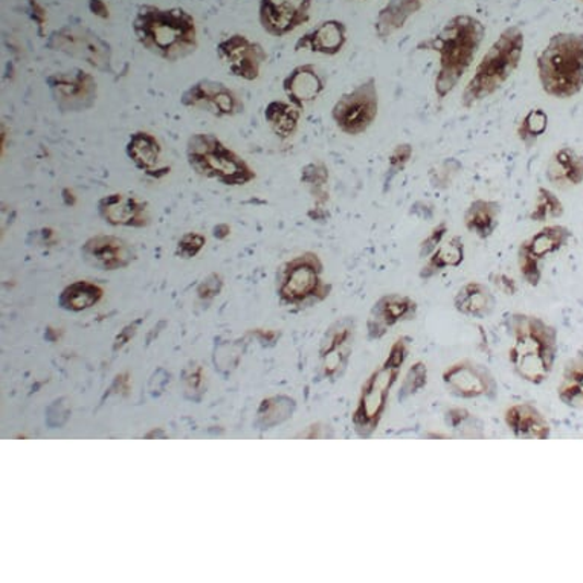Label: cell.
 <instances>
[{
  "label": "cell",
  "instance_id": "5b68a950",
  "mask_svg": "<svg viewBox=\"0 0 583 583\" xmlns=\"http://www.w3.org/2000/svg\"><path fill=\"white\" fill-rule=\"evenodd\" d=\"M186 155L195 175L217 180L222 186L243 187L257 178L254 168L213 133L191 135Z\"/></svg>",
  "mask_w": 583,
  "mask_h": 583
},
{
  "label": "cell",
  "instance_id": "f1b7e54d",
  "mask_svg": "<svg viewBox=\"0 0 583 583\" xmlns=\"http://www.w3.org/2000/svg\"><path fill=\"white\" fill-rule=\"evenodd\" d=\"M509 427L520 437H540L546 435V421L540 419L532 406L521 405L510 409L508 414Z\"/></svg>",
  "mask_w": 583,
  "mask_h": 583
},
{
  "label": "cell",
  "instance_id": "ac0fdd59",
  "mask_svg": "<svg viewBox=\"0 0 583 583\" xmlns=\"http://www.w3.org/2000/svg\"><path fill=\"white\" fill-rule=\"evenodd\" d=\"M324 90L325 76L314 64H301L291 69L289 75L283 80L286 97L301 110L320 97Z\"/></svg>",
  "mask_w": 583,
  "mask_h": 583
},
{
  "label": "cell",
  "instance_id": "7402d4cb",
  "mask_svg": "<svg viewBox=\"0 0 583 583\" xmlns=\"http://www.w3.org/2000/svg\"><path fill=\"white\" fill-rule=\"evenodd\" d=\"M424 3L425 0H389L376 17V34L381 38L393 36L414 14L419 13Z\"/></svg>",
  "mask_w": 583,
  "mask_h": 583
},
{
  "label": "cell",
  "instance_id": "4dcf8cb0",
  "mask_svg": "<svg viewBox=\"0 0 583 583\" xmlns=\"http://www.w3.org/2000/svg\"><path fill=\"white\" fill-rule=\"evenodd\" d=\"M566 213V205L554 190L546 187H539L536 193L535 205L531 213L533 222L538 224H547V222L561 218Z\"/></svg>",
  "mask_w": 583,
  "mask_h": 583
},
{
  "label": "cell",
  "instance_id": "8d00e7d4",
  "mask_svg": "<svg viewBox=\"0 0 583 583\" xmlns=\"http://www.w3.org/2000/svg\"><path fill=\"white\" fill-rule=\"evenodd\" d=\"M460 170H462V164H460L459 160H444V163L437 168L436 178H432V187L448 188L451 186V182L454 180L455 176L459 175Z\"/></svg>",
  "mask_w": 583,
  "mask_h": 583
},
{
  "label": "cell",
  "instance_id": "2e32d148",
  "mask_svg": "<svg viewBox=\"0 0 583 583\" xmlns=\"http://www.w3.org/2000/svg\"><path fill=\"white\" fill-rule=\"evenodd\" d=\"M83 255L98 270L115 271L132 263L133 249L120 237L95 236L84 243Z\"/></svg>",
  "mask_w": 583,
  "mask_h": 583
},
{
  "label": "cell",
  "instance_id": "836d02e7",
  "mask_svg": "<svg viewBox=\"0 0 583 583\" xmlns=\"http://www.w3.org/2000/svg\"><path fill=\"white\" fill-rule=\"evenodd\" d=\"M561 391L562 397L570 402V405L583 406V355L567 370Z\"/></svg>",
  "mask_w": 583,
  "mask_h": 583
},
{
  "label": "cell",
  "instance_id": "d6986e66",
  "mask_svg": "<svg viewBox=\"0 0 583 583\" xmlns=\"http://www.w3.org/2000/svg\"><path fill=\"white\" fill-rule=\"evenodd\" d=\"M546 176L551 186L561 190L582 186L583 156L571 147L556 150L548 160Z\"/></svg>",
  "mask_w": 583,
  "mask_h": 583
},
{
  "label": "cell",
  "instance_id": "30bf717a",
  "mask_svg": "<svg viewBox=\"0 0 583 583\" xmlns=\"http://www.w3.org/2000/svg\"><path fill=\"white\" fill-rule=\"evenodd\" d=\"M322 264L317 255L305 254L283 267L279 294L289 302L325 297L328 287L321 282Z\"/></svg>",
  "mask_w": 583,
  "mask_h": 583
},
{
  "label": "cell",
  "instance_id": "7c38bea8",
  "mask_svg": "<svg viewBox=\"0 0 583 583\" xmlns=\"http://www.w3.org/2000/svg\"><path fill=\"white\" fill-rule=\"evenodd\" d=\"M571 236L570 229L563 225H547L531 239L523 241L517 251V263L521 274L531 285H538L540 279V262L547 255L555 254L567 247Z\"/></svg>",
  "mask_w": 583,
  "mask_h": 583
},
{
  "label": "cell",
  "instance_id": "484cf974",
  "mask_svg": "<svg viewBox=\"0 0 583 583\" xmlns=\"http://www.w3.org/2000/svg\"><path fill=\"white\" fill-rule=\"evenodd\" d=\"M264 118L272 132L279 140H289L297 133L299 120H301V109L287 102H271L264 109Z\"/></svg>",
  "mask_w": 583,
  "mask_h": 583
},
{
  "label": "cell",
  "instance_id": "4316f807",
  "mask_svg": "<svg viewBox=\"0 0 583 583\" xmlns=\"http://www.w3.org/2000/svg\"><path fill=\"white\" fill-rule=\"evenodd\" d=\"M464 247L460 237H452L451 240L444 241L439 248L428 257V262L421 271V277L431 278L440 271L447 267H456L463 263Z\"/></svg>",
  "mask_w": 583,
  "mask_h": 583
},
{
  "label": "cell",
  "instance_id": "5bb4252c",
  "mask_svg": "<svg viewBox=\"0 0 583 583\" xmlns=\"http://www.w3.org/2000/svg\"><path fill=\"white\" fill-rule=\"evenodd\" d=\"M313 0H260L259 22L272 37H286L306 25Z\"/></svg>",
  "mask_w": 583,
  "mask_h": 583
},
{
  "label": "cell",
  "instance_id": "44dd1931",
  "mask_svg": "<svg viewBox=\"0 0 583 583\" xmlns=\"http://www.w3.org/2000/svg\"><path fill=\"white\" fill-rule=\"evenodd\" d=\"M393 362L394 356L390 364H386V367H383L382 370H379L373 376V379L368 383L367 390L364 391L358 416L362 417L364 425L371 424L381 414L386 391H389L390 383L394 381V376H396L397 366Z\"/></svg>",
  "mask_w": 583,
  "mask_h": 583
},
{
  "label": "cell",
  "instance_id": "7bdbcfd3",
  "mask_svg": "<svg viewBox=\"0 0 583 583\" xmlns=\"http://www.w3.org/2000/svg\"><path fill=\"white\" fill-rule=\"evenodd\" d=\"M229 233H231V228L226 224L217 225L216 228H214V237L218 240L226 239V237L229 236Z\"/></svg>",
  "mask_w": 583,
  "mask_h": 583
},
{
  "label": "cell",
  "instance_id": "e0dca14e",
  "mask_svg": "<svg viewBox=\"0 0 583 583\" xmlns=\"http://www.w3.org/2000/svg\"><path fill=\"white\" fill-rule=\"evenodd\" d=\"M348 28L343 21L330 19L299 37L295 51H309L320 56L335 57L347 45Z\"/></svg>",
  "mask_w": 583,
  "mask_h": 583
},
{
  "label": "cell",
  "instance_id": "ab89813d",
  "mask_svg": "<svg viewBox=\"0 0 583 583\" xmlns=\"http://www.w3.org/2000/svg\"><path fill=\"white\" fill-rule=\"evenodd\" d=\"M28 8L31 19L37 23L38 34L44 36L46 22H48V14H46L44 5L38 0H28Z\"/></svg>",
  "mask_w": 583,
  "mask_h": 583
},
{
  "label": "cell",
  "instance_id": "f35d334b",
  "mask_svg": "<svg viewBox=\"0 0 583 583\" xmlns=\"http://www.w3.org/2000/svg\"><path fill=\"white\" fill-rule=\"evenodd\" d=\"M222 289L221 275L213 274L209 278L203 279L202 285L199 286V297L210 299L216 297Z\"/></svg>",
  "mask_w": 583,
  "mask_h": 583
},
{
  "label": "cell",
  "instance_id": "8fae6325",
  "mask_svg": "<svg viewBox=\"0 0 583 583\" xmlns=\"http://www.w3.org/2000/svg\"><path fill=\"white\" fill-rule=\"evenodd\" d=\"M180 105L188 109L203 110L217 118H231L243 112L245 105L239 95L225 83L216 80H199L183 91Z\"/></svg>",
  "mask_w": 583,
  "mask_h": 583
},
{
  "label": "cell",
  "instance_id": "f546056e",
  "mask_svg": "<svg viewBox=\"0 0 583 583\" xmlns=\"http://www.w3.org/2000/svg\"><path fill=\"white\" fill-rule=\"evenodd\" d=\"M550 124V117L540 107L528 110L523 120L517 124L516 136L525 145V148L535 147L540 138L546 135Z\"/></svg>",
  "mask_w": 583,
  "mask_h": 583
},
{
  "label": "cell",
  "instance_id": "3957f363",
  "mask_svg": "<svg viewBox=\"0 0 583 583\" xmlns=\"http://www.w3.org/2000/svg\"><path fill=\"white\" fill-rule=\"evenodd\" d=\"M525 48L524 31L520 26H509L490 45L478 61L474 74L464 87L462 106L466 109L492 97L512 79L523 60Z\"/></svg>",
  "mask_w": 583,
  "mask_h": 583
},
{
  "label": "cell",
  "instance_id": "4fadbf2b",
  "mask_svg": "<svg viewBox=\"0 0 583 583\" xmlns=\"http://www.w3.org/2000/svg\"><path fill=\"white\" fill-rule=\"evenodd\" d=\"M217 56L234 76L247 82H255L267 61L263 46L243 34H233L224 38L217 45Z\"/></svg>",
  "mask_w": 583,
  "mask_h": 583
},
{
  "label": "cell",
  "instance_id": "60d3db41",
  "mask_svg": "<svg viewBox=\"0 0 583 583\" xmlns=\"http://www.w3.org/2000/svg\"><path fill=\"white\" fill-rule=\"evenodd\" d=\"M493 285L498 287V289L505 291V294L512 295L513 291L516 290L515 283H513V279H510L505 277V275L497 274L493 275Z\"/></svg>",
  "mask_w": 583,
  "mask_h": 583
},
{
  "label": "cell",
  "instance_id": "ba28073f",
  "mask_svg": "<svg viewBox=\"0 0 583 583\" xmlns=\"http://www.w3.org/2000/svg\"><path fill=\"white\" fill-rule=\"evenodd\" d=\"M52 51L82 60L98 71H109L112 46L105 38L83 25H64L53 31L46 44Z\"/></svg>",
  "mask_w": 583,
  "mask_h": 583
},
{
  "label": "cell",
  "instance_id": "d6a6232c",
  "mask_svg": "<svg viewBox=\"0 0 583 583\" xmlns=\"http://www.w3.org/2000/svg\"><path fill=\"white\" fill-rule=\"evenodd\" d=\"M416 309V302L412 298L402 297V295H390L383 297L374 307L376 318L379 321H385L386 324L402 320Z\"/></svg>",
  "mask_w": 583,
  "mask_h": 583
},
{
  "label": "cell",
  "instance_id": "9a60e30c",
  "mask_svg": "<svg viewBox=\"0 0 583 583\" xmlns=\"http://www.w3.org/2000/svg\"><path fill=\"white\" fill-rule=\"evenodd\" d=\"M98 213L112 226L143 228L150 224L148 203L133 194L114 193L99 199Z\"/></svg>",
  "mask_w": 583,
  "mask_h": 583
},
{
  "label": "cell",
  "instance_id": "52a82bcc",
  "mask_svg": "<svg viewBox=\"0 0 583 583\" xmlns=\"http://www.w3.org/2000/svg\"><path fill=\"white\" fill-rule=\"evenodd\" d=\"M379 102L378 82L370 76L337 99L332 120L344 135H364L378 120Z\"/></svg>",
  "mask_w": 583,
  "mask_h": 583
},
{
  "label": "cell",
  "instance_id": "277c9868",
  "mask_svg": "<svg viewBox=\"0 0 583 583\" xmlns=\"http://www.w3.org/2000/svg\"><path fill=\"white\" fill-rule=\"evenodd\" d=\"M540 87L548 97L570 99L583 90V34L561 31L536 59Z\"/></svg>",
  "mask_w": 583,
  "mask_h": 583
},
{
  "label": "cell",
  "instance_id": "d590c367",
  "mask_svg": "<svg viewBox=\"0 0 583 583\" xmlns=\"http://www.w3.org/2000/svg\"><path fill=\"white\" fill-rule=\"evenodd\" d=\"M205 237L202 234L188 233L179 240L176 254L182 257V259H193L205 247Z\"/></svg>",
  "mask_w": 583,
  "mask_h": 583
},
{
  "label": "cell",
  "instance_id": "8992f818",
  "mask_svg": "<svg viewBox=\"0 0 583 583\" xmlns=\"http://www.w3.org/2000/svg\"><path fill=\"white\" fill-rule=\"evenodd\" d=\"M512 362L525 381L540 382L547 378L554 360L555 337L538 318L516 314L512 318Z\"/></svg>",
  "mask_w": 583,
  "mask_h": 583
},
{
  "label": "cell",
  "instance_id": "7a4b0ae2",
  "mask_svg": "<svg viewBox=\"0 0 583 583\" xmlns=\"http://www.w3.org/2000/svg\"><path fill=\"white\" fill-rule=\"evenodd\" d=\"M132 29L145 51L171 63L187 59L199 46L194 17L180 7L141 5Z\"/></svg>",
  "mask_w": 583,
  "mask_h": 583
},
{
  "label": "cell",
  "instance_id": "9c48e42d",
  "mask_svg": "<svg viewBox=\"0 0 583 583\" xmlns=\"http://www.w3.org/2000/svg\"><path fill=\"white\" fill-rule=\"evenodd\" d=\"M46 83H48L53 103L61 112H84L97 102V80L83 69L57 72L48 76Z\"/></svg>",
  "mask_w": 583,
  "mask_h": 583
},
{
  "label": "cell",
  "instance_id": "1f68e13d",
  "mask_svg": "<svg viewBox=\"0 0 583 583\" xmlns=\"http://www.w3.org/2000/svg\"><path fill=\"white\" fill-rule=\"evenodd\" d=\"M102 295L103 290L98 286L87 282H76L63 290L60 302L67 309L79 312V310L94 306L102 298Z\"/></svg>",
  "mask_w": 583,
  "mask_h": 583
},
{
  "label": "cell",
  "instance_id": "d4e9b609",
  "mask_svg": "<svg viewBox=\"0 0 583 583\" xmlns=\"http://www.w3.org/2000/svg\"><path fill=\"white\" fill-rule=\"evenodd\" d=\"M126 153L130 157L136 168L145 172L156 170L159 164L160 156H163V147L156 136L148 132H135L129 138V143L126 145Z\"/></svg>",
  "mask_w": 583,
  "mask_h": 583
},
{
  "label": "cell",
  "instance_id": "ffe728a7",
  "mask_svg": "<svg viewBox=\"0 0 583 583\" xmlns=\"http://www.w3.org/2000/svg\"><path fill=\"white\" fill-rule=\"evenodd\" d=\"M501 203L489 199H475L464 211V226L478 239L486 240L500 225Z\"/></svg>",
  "mask_w": 583,
  "mask_h": 583
},
{
  "label": "cell",
  "instance_id": "83f0119b",
  "mask_svg": "<svg viewBox=\"0 0 583 583\" xmlns=\"http://www.w3.org/2000/svg\"><path fill=\"white\" fill-rule=\"evenodd\" d=\"M455 306L460 312L481 317L492 310L493 295L485 285L469 283L456 294Z\"/></svg>",
  "mask_w": 583,
  "mask_h": 583
},
{
  "label": "cell",
  "instance_id": "b9f144b4",
  "mask_svg": "<svg viewBox=\"0 0 583 583\" xmlns=\"http://www.w3.org/2000/svg\"><path fill=\"white\" fill-rule=\"evenodd\" d=\"M90 11L92 14L97 15L99 19H109V7L105 0H90Z\"/></svg>",
  "mask_w": 583,
  "mask_h": 583
},
{
  "label": "cell",
  "instance_id": "74e56055",
  "mask_svg": "<svg viewBox=\"0 0 583 583\" xmlns=\"http://www.w3.org/2000/svg\"><path fill=\"white\" fill-rule=\"evenodd\" d=\"M448 233V225L447 224H440L437 225L435 229H432L431 233H429V236L427 239L424 240V243L420 245V255L421 257H429L432 254V252L436 251L437 248L440 247L441 243H443L444 236H447Z\"/></svg>",
  "mask_w": 583,
  "mask_h": 583
},
{
  "label": "cell",
  "instance_id": "cb8c5ba5",
  "mask_svg": "<svg viewBox=\"0 0 583 583\" xmlns=\"http://www.w3.org/2000/svg\"><path fill=\"white\" fill-rule=\"evenodd\" d=\"M444 381L449 389L464 397L481 396L489 389V379L486 378L485 371L467 364L452 367L444 376Z\"/></svg>",
  "mask_w": 583,
  "mask_h": 583
},
{
  "label": "cell",
  "instance_id": "6da1fadb",
  "mask_svg": "<svg viewBox=\"0 0 583 583\" xmlns=\"http://www.w3.org/2000/svg\"><path fill=\"white\" fill-rule=\"evenodd\" d=\"M485 37L486 26L479 19L459 14L449 19L435 37L419 46L420 51L435 52L439 57L435 82L437 97L447 98L459 86L477 59Z\"/></svg>",
  "mask_w": 583,
  "mask_h": 583
},
{
  "label": "cell",
  "instance_id": "603a6c76",
  "mask_svg": "<svg viewBox=\"0 0 583 583\" xmlns=\"http://www.w3.org/2000/svg\"><path fill=\"white\" fill-rule=\"evenodd\" d=\"M329 168L328 165L321 163V160H314V163L306 164L301 168L302 186L309 191L310 198L313 199L314 216L313 221H320L324 217V206L329 202Z\"/></svg>",
  "mask_w": 583,
  "mask_h": 583
},
{
  "label": "cell",
  "instance_id": "ee69618b",
  "mask_svg": "<svg viewBox=\"0 0 583 583\" xmlns=\"http://www.w3.org/2000/svg\"><path fill=\"white\" fill-rule=\"evenodd\" d=\"M581 2L583 3V0H581Z\"/></svg>",
  "mask_w": 583,
  "mask_h": 583
},
{
  "label": "cell",
  "instance_id": "e575fe53",
  "mask_svg": "<svg viewBox=\"0 0 583 583\" xmlns=\"http://www.w3.org/2000/svg\"><path fill=\"white\" fill-rule=\"evenodd\" d=\"M413 145L408 143L397 144L389 156V175H386L385 186L396 178L398 172L405 170L406 165L413 159Z\"/></svg>",
  "mask_w": 583,
  "mask_h": 583
}]
</instances>
